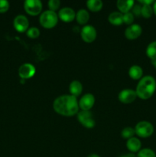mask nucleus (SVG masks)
I'll use <instances>...</instances> for the list:
<instances>
[{
  "label": "nucleus",
  "instance_id": "1",
  "mask_svg": "<svg viewBox=\"0 0 156 157\" xmlns=\"http://www.w3.org/2000/svg\"><path fill=\"white\" fill-rule=\"evenodd\" d=\"M53 108L61 116L72 117L77 114L80 107L76 98L70 94H64L58 97L54 101Z\"/></svg>",
  "mask_w": 156,
  "mask_h": 157
},
{
  "label": "nucleus",
  "instance_id": "2",
  "mask_svg": "<svg viewBox=\"0 0 156 157\" xmlns=\"http://www.w3.org/2000/svg\"><path fill=\"white\" fill-rule=\"evenodd\" d=\"M156 90V81L150 75L143 77L139 80L136 87L137 97L142 100H148L153 96Z\"/></svg>",
  "mask_w": 156,
  "mask_h": 157
},
{
  "label": "nucleus",
  "instance_id": "3",
  "mask_svg": "<svg viewBox=\"0 0 156 157\" xmlns=\"http://www.w3.org/2000/svg\"><path fill=\"white\" fill-rule=\"evenodd\" d=\"M58 15L55 12L50 10L44 11L41 14L39 18V23L44 29H53L58 22Z\"/></svg>",
  "mask_w": 156,
  "mask_h": 157
},
{
  "label": "nucleus",
  "instance_id": "4",
  "mask_svg": "<svg viewBox=\"0 0 156 157\" xmlns=\"http://www.w3.org/2000/svg\"><path fill=\"white\" fill-rule=\"evenodd\" d=\"M134 129L136 134L141 138L150 137L154 133V127L148 121H140L136 124Z\"/></svg>",
  "mask_w": 156,
  "mask_h": 157
},
{
  "label": "nucleus",
  "instance_id": "5",
  "mask_svg": "<svg viewBox=\"0 0 156 157\" xmlns=\"http://www.w3.org/2000/svg\"><path fill=\"white\" fill-rule=\"evenodd\" d=\"M42 8V2L40 0H26L24 2V11L32 16L41 14Z\"/></svg>",
  "mask_w": 156,
  "mask_h": 157
},
{
  "label": "nucleus",
  "instance_id": "6",
  "mask_svg": "<svg viewBox=\"0 0 156 157\" xmlns=\"http://www.w3.org/2000/svg\"><path fill=\"white\" fill-rule=\"evenodd\" d=\"M77 120L81 125L87 129L93 128L96 124L93 113L90 110H80L78 112Z\"/></svg>",
  "mask_w": 156,
  "mask_h": 157
},
{
  "label": "nucleus",
  "instance_id": "7",
  "mask_svg": "<svg viewBox=\"0 0 156 157\" xmlns=\"http://www.w3.org/2000/svg\"><path fill=\"white\" fill-rule=\"evenodd\" d=\"M80 36L84 42L92 43L96 40L97 32L93 26L84 25L80 31Z\"/></svg>",
  "mask_w": 156,
  "mask_h": 157
},
{
  "label": "nucleus",
  "instance_id": "8",
  "mask_svg": "<svg viewBox=\"0 0 156 157\" xmlns=\"http://www.w3.org/2000/svg\"><path fill=\"white\" fill-rule=\"evenodd\" d=\"M18 76L22 80L32 78L36 73V68L35 66L29 63H24L21 64L18 71Z\"/></svg>",
  "mask_w": 156,
  "mask_h": 157
},
{
  "label": "nucleus",
  "instance_id": "9",
  "mask_svg": "<svg viewBox=\"0 0 156 157\" xmlns=\"http://www.w3.org/2000/svg\"><path fill=\"white\" fill-rule=\"evenodd\" d=\"M13 25L17 32L23 33L27 32L29 29V21L25 15H18L14 18Z\"/></svg>",
  "mask_w": 156,
  "mask_h": 157
},
{
  "label": "nucleus",
  "instance_id": "10",
  "mask_svg": "<svg viewBox=\"0 0 156 157\" xmlns=\"http://www.w3.org/2000/svg\"><path fill=\"white\" fill-rule=\"evenodd\" d=\"M137 98L136 90L132 89H124L121 90L118 95V99L121 103L124 104H132L136 101Z\"/></svg>",
  "mask_w": 156,
  "mask_h": 157
},
{
  "label": "nucleus",
  "instance_id": "11",
  "mask_svg": "<svg viewBox=\"0 0 156 157\" xmlns=\"http://www.w3.org/2000/svg\"><path fill=\"white\" fill-rule=\"evenodd\" d=\"M142 29L139 24H132L128 25L125 30V37L128 40L137 39L142 35Z\"/></svg>",
  "mask_w": 156,
  "mask_h": 157
},
{
  "label": "nucleus",
  "instance_id": "12",
  "mask_svg": "<svg viewBox=\"0 0 156 157\" xmlns=\"http://www.w3.org/2000/svg\"><path fill=\"white\" fill-rule=\"evenodd\" d=\"M95 97L92 94H86L80 99L78 104L81 110H90L95 104Z\"/></svg>",
  "mask_w": 156,
  "mask_h": 157
},
{
  "label": "nucleus",
  "instance_id": "13",
  "mask_svg": "<svg viewBox=\"0 0 156 157\" xmlns=\"http://www.w3.org/2000/svg\"><path fill=\"white\" fill-rule=\"evenodd\" d=\"M58 18L64 22H71L76 18V12L70 7H64L60 9Z\"/></svg>",
  "mask_w": 156,
  "mask_h": 157
},
{
  "label": "nucleus",
  "instance_id": "14",
  "mask_svg": "<svg viewBox=\"0 0 156 157\" xmlns=\"http://www.w3.org/2000/svg\"><path fill=\"white\" fill-rule=\"evenodd\" d=\"M126 148L132 153H138L142 148V143L137 137H132L126 142Z\"/></svg>",
  "mask_w": 156,
  "mask_h": 157
},
{
  "label": "nucleus",
  "instance_id": "15",
  "mask_svg": "<svg viewBox=\"0 0 156 157\" xmlns=\"http://www.w3.org/2000/svg\"><path fill=\"white\" fill-rule=\"evenodd\" d=\"M134 5L135 2L133 0H119L116 3L119 12L122 14L129 12V11L132 10V7L134 6Z\"/></svg>",
  "mask_w": 156,
  "mask_h": 157
},
{
  "label": "nucleus",
  "instance_id": "16",
  "mask_svg": "<svg viewBox=\"0 0 156 157\" xmlns=\"http://www.w3.org/2000/svg\"><path fill=\"white\" fill-rule=\"evenodd\" d=\"M69 91L72 96L75 97V98L79 97L83 92V85L80 81H77V80L72 81L69 86Z\"/></svg>",
  "mask_w": 156,
  "mask_h": 157
},
{
  "label": "nucleus",
  "instance_id": "17",
  "mask_svg": "<svg viewBox=\"0 0 156 157\" xmlns=\"http://www.w3.org/2000/svg\"><path fill=\"white\" fill-rule=\"evenodd\" d=\"M108 21L113 25H121L123 23V14L119 12H111L108 16Z\"/></svg>",
  "mask_w": 156,
  "mask_h": 157
},
{
  "label": "nucleus",
  "instance_id": "18",
  "mask_svg": "<svg viewBox=\"0 0 156 157\" xmlns=\"http://www.w3.org/2000/svg\"><path fill=\"white\" fill-rule=\"evenodd\" d=\"M75 19L77 21L78 24L84 25H86L89 21V19H90V14H89V12L86 9H80L76 13V18H75Z\"/></svg>",
  "mask_w": 156,
  "mask_h": 157
},
{
  "label": "nucleus",
  "instance_id": "19",
  "mask_svg": "<svg viewBox=\"0 0 156 157\" xmlns=\"http://www.w3.org/2000/svg\"><path fill=\"white\" fill-rule=\"evenodd\" d=\"M128 75L133 80H140L143 75V70L139 65H132L128 70Z\"/></svg>",
  "mask_w": 156,
  "mask_h": 157
},
{
  "label": "nucleus",
  "instance_id": "20",
  "mask_svg": "<svg viewBox=\"0 0 156 157\" xmlns=\"http://www.w3.org/2000/svg\"><path fill=\"white\" fill-rule=\"evenodd\" d=\"M87 6L90 12H97L102 9L103 2L101 0H88L87 2Z\"/></svg>",
  "mask_w": 156,
  "mask_h": 157
},
{
  "label": "nucleus",
  "instance_id": "21",
  "mask_svg": "<svg viewBox=\"0 0 156 157\" xmlns=\"http://www.w3.org/2000/svg\"><path fill=\"white\" fill-rule=\"evenodd\" d=\"M146 55L148 58L150 59L156 60V41H151L146 48V51H145Z\"/></svg>",
  "mask_w": 156,
  "mask_h": 157
},
{
  "label": "nucleus",
  "instance_id": "22",
  "mask_svg": "<svg viewBox=\"0 0 156 157\" xmlns=\"http://www.w3.org/2000/svg\"><path fill=\"white\" fill-rule=\"evenodd\" d=\"M153 8L151 5H143L141 9V15L145 18H149L153 15Z\"/></svg>",
  "mask_w": 156,
  "mask_h": 157
},
{
  "label": "nucleus",
  "instance_id": "23",
  "mask_svg": "<svg viewBox=\"0 0 156 157\" xmlns=\"http://www.w3.org/2000/svg\"><path fill=\"white\" fill-rule=\"evenodd\" d=\"M135 134H136L135 129L131 127H125V128L122 129V130L121 131V136H122L123 139L128 140L132 137H134Z\"/></svg>",
  "mask_w": 156,
  "mask_h": 157
},
{
  "label": "nucleus",
  "instance_id": "24",
  "mask_svg": "<svg viewBox=\"0 0 156 157\" xmlns=\"http://www.w3.org/2000/svg\"><path fill=\"white\" fill-rule=\"evenodd\" d=\"M136 157H156V154L151 149L144 148L138 152Z\"/></svg>",
  "mask_w": 156,
  "mask_h": 157
},
{
  "label": "nucleus",
  "instance_id": "25",
  "mask_svg": "<svg viewBox=\"0 0 156 157\" xmlns=\"http://www.w3.org/2000/svg\"><path fill=\"white\" fill-rule=\"evenodd\" d=\"M40 30L36 27H32L29 28L28 29V31L26 32V35L29 38H32V39H35V38H38L40 36Z\"/></svg>",
  "mask_w": 156,
  "mask_h": 157
},
{
  "label": "nucleus",
  "instance_id": "26",
  "mask_svg": "<svg viewBox=\"0 0 156 157\" xmlns=\"http://www.w3.org/2000/svg\"><path fill=\"white\" fill-rule=\"evenodd\" d=\"M47 6H48L49 10L56 12L58 9H59L60 6H61V1H59V0H50L47 2Z\"/></svg>",
  "mask_w": 156,
  "mask_h": 157
},
{
  "label": "nucleus",
  "instance_id": "27",
  "mask_svg": "<svg viewBox=\"0 0 156 157\" xmlns=\"http://www.w3.org/2000/svg\"><path fill=\"white\" fill-rule=\"evenodd\" d=\"M134 21V15L132 12H127V13L123 14V23L131 25Z\"/></svg>",
  "mask_w": 156,
  "mask_h": 157
},
{
  "label": "nucleus",
  "instance_id": "28",
  "mask_svg": "<svg viewBox=\"0 0 156 157\" xmlns=\"http://www.w3.org/2000/svg\"><path fill=\"white\" fill-rule=\"evenodd\" d=\"M10 7L9 2L6 0H0V13H6Z\"/></svg>",
  "mask_w": 156,
  "mask_h": 157
},
{
  "label": "nucleus",
  "instance_id": "29",
  "mask_svg": "<svg viewBox=\"0 0 156 157\" xmlns=\"http://www.w3.org/2000/svg\"><path fill=\"white\" fill-rule=\"evenodd\" d=\"M141 9H142V6H140V5H134V6L132 9V13L135 16H141Z\"/></svg>",
  "mask_w": 156,
  "mask_h": 157
},
{
  "label": "nucleus",
  "instance_id": "30",
  "mask_svg": "<svg viewBox=\"0 0 156 157\" xmlns=\"http://www.w3.org/2000/svg\"><path fill=\"white\" fill-rule=\"evenodd\" d=\"M139 2L143 6V5H151L154 2L153 0H139Z\"/></svg>",
  "mask_w": 156,
  "mask_h": 157
},
{
  "label": "nucleus",
  "instance_id": "31",
  "mask_svg": "<svg viewBox=\"0 0 156 157\" xmlns=\"http://www.w3.org/2000/svg\"><path fill=\"white\" fill-rule=\"evenodd\" d=\"M119 157H136V156L134 154V153H127V154H125V155H122V156Z\"/></svg>",
  "mask_w": 156,
  "mask_h": 157
},
{
  "label": "nucleus",
  "instance_id": "32",
  "mask_svg": "<svg viewBox=\"0 0 156 157\" xmlns=\"http://www.w3.org/2000/svg\"><path fill=\"white\" fill-rule=\"evenodd\" d=\"M152 8H153V12H154V15H156V2H154L153 3Z\"/></svg>",
  "mask_w": 156,
  "mask_h": 157
},
{
  "label": "nucleus",
  "instance_id": "33",
  "mask_svg": "<svg viewBox=\"0 0 156 157\" xmlns=\"http://www.w3.org/2000/svg\"><path fill=\"white\" fill-rule=\"evenodd\" d=\"M151 62V64H152V65L154 67V68L156 69V60H152Z\"/></svg>",
  "mask_w": 156,
  "mask_h": 157
},
{
  "label": "nucleus",
  "instance_id": "34",
  "mask_svg": "<svg viewBox=\"0 0 156 157\" xmlns=\"http://www.w3.org/2000/svg\"><path fill=\"white\" fill-rule=\"evenodd\" d=\"M87 157H100L99 156V155H97V154H95V153H93V154H90V155H89Z\"/></svg>",
  "mask_w": 156,
  "mask_h": 157
}]
</instances>
